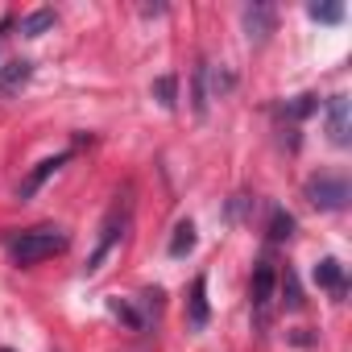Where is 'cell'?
Listing matches in <instances>:
<instances>
[{
  "label": "cell",
  "mask_w": 352,
  "mask_h": 352,
  "mask_svg": "<svg viewBox=\"0 0 352 352\" xmlns=\"http://www.w3.org/2000/svg\"><path fill=\"white\" fill-rule=\"evenodd\" d=\"M63 249H67V232L54 228V224H42V228H30L13 241V261L17 265H38L46 257L63 253Z\"/></svg>",
  "instance_id": "6da1fadb"
},
{
  "label": "cell",
  "mask_w": 352,
  "mask_h": 352,
  "mask_svg": "<svg viewBox=\"0 0 352 352\" xmlns=\"http://www.w3.org/2000/svg\"><path fill=\"white\" fill-rule=\"evenodd\" d=\"M124 228H129V199L112 204V212L104 216L100 236H96V249H91V257H87V274H96V270L104 265V257H108V253L124 241Z\"/></svg>",
  "instance_id": "7a4b0ae2"
},
{
  "label": "cell",
  "mask_w": 352,
  "mask_h": 352,
  "mask_svg": "<svg viewBox=\"0 0 352 352\" xmlns=\"http://www.w3.org/2000/svg\"><path fill=\"white\" fill-rule=\"evenodd\" d=\"M274 294H278V265H274V257H261L257 270H253V282H249V307H253L261 327L274 311Z\"/></svg>",
  "instance_id": "3957f363"
},
{
  "label": "cell",
  "mask_w": 352,
  "mask_h": 352,
  "mask_svg": "<svg viewBox=\"0 0 352 352\" xmlns=\"http://www.w3.org/2000/svg\"><path fill=\"white\" fill-rule=\"evenodd\" d=\"M348 179L344 174H315V179H307V199L319 208V212H340L348 204Z\"/></svg>",
  "instance_id": "277c9868"
},
{
  "label": "cell",
  "mask_w": 352,
  "mask_h": 352,
  "mask_svg": "<svg viewBox=\"0 0 352 352\" xmlns=\"http://www.w3.org/2000/svg\"><path fill=\"white\" fill-rule=\"evenodd\" d=\"M327 137H331V145H348L352 141V120H348V100L344 96L327 100Z\"/></svg>",
  "instance_id": "5b68a950"
},
{
  "label": "cell",
  "mask_w": 352,
  "mask_h": 352,
  "mask_svg": "<svg viewBox=\"0 0 352 352\" xmlns=\"http://www.w3.org/2000/svg\"><path fill=\"white\" fill-rule=\"evenodd\" d=\"M315 286H319V290H327L331 298H344V294H348V278H344V265H340L336 257H323V261L315 265Z\"/></svg>",
  "instance_id": "8992f818"
},
{
  "label": "cell",
  "mask_w": 352,
  "mask_h": 352,
  "mask_svg": "<svg viewBox=\"0 0 352 352\" xmlns=\"http://www.w3.org/2000/svg\"><path fill=\"white\" fill-rule=\"evenodd\" d=\"M63 166H67V153H54V157L38 162V166L30 170V179H25V183L17 187V199H34V195H38V187H42V183L50 179V174H58Z\"/></svg>",
  "instance_id": "52a82bcc"
},
{
  "label": "cell",
  "mask_w": 352,
  "mask_h": 352,
  "mask_svg": "<svg viewBox=\"0 0 352 352\" xmlns=\"http://www.w3.org/2000/svg\"><path fill=\"white\" fill-rule=\"evenodd\" d=\"M278 25V13L270 5H249L245 9V30H249V42H265Z\"/></svg>",
  "instance_id": "ba28073f"
},
{
  "label": "cell",
  "mask_w": 352,
  "mask_h": 352,
  "mask_svg": "<svg viewBox=\"0 0 352 352\" xmlns=\"http://www.w3.org/2000/svg\"><path fill=\"white\" fill-rule=\"evenodd\" d=\"M208 319H212V311H208V278L199 274V278L191 282V298H187V323H191L195 331H204V327H208Z\"/></svg>",
  "instance_id": "9c48e42d"
},
{
  "label": "cell",
  "mask_w": 352,
  "mask_h": 352,
  "mask_svg": "<svg viewBox=\"0 0 352 352\" xmlns=\"http://www.w3.org/2000/svg\"><path fill=\"white\" fill-rule=\"evenodd\" d=\"M30 75H34V63H25V58H13V63H5V67H0V96H13V91H21V87L30 83Z\"/></svg>",
  "instance_id": "30bf717a"
},
{
  "label": "cell",
  "mask_w": 352,
  "mask_h": 352,
  "mask_svg": "<svg viewBox=\"0 0 352 352\" xmlns=\"http://www.w3.org/2000/svg\"><path fill=\"white\" fill-rule=\"evenodd\" d=\"M191 249H195V224L179 220V228H174V236H170V257H187Z\"/></svg>",
  "instance_id": "8fae6325"
},
{
  "label": "cell",
  "mask_w": 352,
  "mask_h": 352,
  "mask_svg": "<svg viewBox=\"0 0 352 352\" xmlns=\"http://www.w3.org/2000/svg\"><path fill=\"white\" fill-rule=\"evenodd\" d=\"M54 21H58V17H54V9H38V13H30V17L21 21V34H25V38H42Z\"/></svg>",
  "instance_id": "7c38bea8"
},
{
  "label": "cell",
  "mask_w": 352,
  "mask_h": 352,
  "mask_svg": "<svg viewBox=\"0 0 352 352\" xmlns=\"http://www.w3.org/2000/svg\"><path fill=\"white\" fill-rule=\"evenodd\" d=\"M290 236H294V216L282 212V208H274V216H270V241L278 245V241H290Z\"/></svg>",
  "instance_id": "4fadbf2b"
},
{
  "label": "cell",
  "mask_w": 352,
  "mask_h": 352,
  "mask_svg": "<svg viewBox=\"0 0 352 352\" xmlns=\"http://www.w3.org/2000/svg\"><path fill=\"white\" fill-rule=\"evenodd\" d=\"M174 96H179V79H174V75H157L153 79V100L162 108H174Z\"/></svg>",
  "instance_id": "5bb4252c"
},
{
  "label": "cell",
  "mask_w": 352,
  "mask_h": 352,
  "mask_svg": "<svg viewBox=\"0 0 352 352\" xmlns=\"http://www.w3.org/2000/svg\"><path fill=\"white\" fill-rule=\"evenodd\" d=\"M112 315H120V319H124L133 331H141V327H145V319H141V315H137L129 302H120V298H112Z\"/></svg>",
  "instance_id": "9a60e30c"
},
{
  "label": "cell",
  "mask_w": 352,
  "mask_h": 352,
  "mask_svg": "<svg viewBox=\"0 0 352 352\" xmlns=\"http://www.w3.org/2000/svg\"><path fill=\"white\" fill-rule=\"evenodd\" d=\"M311 17L323 21V25H336V21L344 17V9H340V5H311Z\"/></svg>",
  "instance_id": "2e32d148"
},
{
  "label": "cell",
  "mask_w": 352,
  "mask_h": 352,
  "mask_svg": "<svg viewBox=\"0 0 352 352\" xmlns=\"http://www.w3.org/2000/svg\"><path fill=\"white\" fill-rule=\"evenodd\" d=\"M278 282H282V290H286V302H290V307H298L302 298H298V286H294V274L286 270V278H278Z\"/></svg>",
  "instance_id": "e0dca14e"
},
{
  "label": "cell",
  "mask_w": 352,
  "mask_h": 352,
  "mask_svg": "<svg viewBox=\"0 0 352 352\" xmlns=\"http://www.w3.org/2000/svg\"><path fill=\"white\" fill-rule=\"evenodd\" d=\"M9 30H13V17H5V21H0V42L9 38Z\"/></svg>",
  "instance_id": "ac0fdd59"
},
{
  "label": "cell",
  "mask_w": 352,
  "mask_h": 352,
  "mask_svg": "<svg viewBox=\"0 0 352 352\" xmlns=\"http://www.w3.org/2000/svg\"><path fill=\"white\" fill-rule=\"evenodd\" d=\"M0 352H13V348H0Z\"/></svg>",
  "instance_id": "d6986e66"
}]
</instances>
